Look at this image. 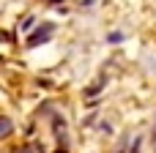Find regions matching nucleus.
<instances>
[{"instance_id":"obj_1","label":"nucleus","mask_w":156,"mask_h":153,"mask_svg":"<svg viewBox=\"0 0 156 153\" xmlns=\"http://www.w3.org/2000/svg\"><path fill=\"white\" fill-rule=\"evenodd\" d=\"M11 131H14V123H11L8 118H0V140H3V137H8Z\"/></svg>"},{"instance_id":"obj_2","label":"nucleus","mask_w":156,"mask_h":153,"mask_svg":"<svg viewBox=\"0 0 156 153\" xmlns=\"http://www.w3.org/2000/svg\"><path fill=\"white\" fill-rule=\"evenodd\" d=\"M16 153H33V148H22V151H16Z\"/></svg>"}]
</instances>
